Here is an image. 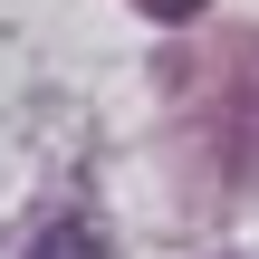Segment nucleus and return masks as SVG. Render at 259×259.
Listing matches in <instances>:
<instances>
[{
  "label": "nucleus",
  "instance_id": "f257e3e1",
  "mask_svg": "<svg viewBox=\"0 0 259 259\" xmlns=\"http://www.w3.org/2000/svg\"><path fill=\"white\" fill-rule=\"evenodd\" d=\"M29 259H106V240H96L87 221H48V231H38V250H29Z\"/></svg>",
  "mask_w": 259,
  "mask_h": 259
},
{
  "label": "nucleus",
  "instance_id": "f03ea898",
  "mask_svg": "<svg viewBox=\"0 0 259 259\" xmlns=\"http://www.w3.org/2000/svg\"><path fill=\"white\" fill-rule=\"evenodd\" d=\"M144 10H154V19H192L202 0H144Z\"/></svg>",
  "mask_w": 259,
  "mask_h": 259
}]
</instances>
